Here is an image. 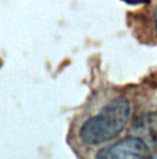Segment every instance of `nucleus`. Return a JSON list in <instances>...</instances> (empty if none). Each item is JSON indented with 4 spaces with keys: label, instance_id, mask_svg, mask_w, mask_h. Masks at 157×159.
Listing matches in <instances>:
<instances>
[{
    "label": "nucleus",
    "instance_id": "obj_1",
    "mask_svg": "<svg viewBox=\"0 0 157 159\" xmlns=\"http://www.w3.org/2000/svg\"><path fill=\"white\" fill-rule=\"evenodd\" d=\"M131 116V103L125 97H116L96 115L83 121L78 139L88 146L107 143L118 137L128 126Z\"/></svg>",
    "mask_w": 157,
    "mask_h": 159
},
{
    "label": "nucleus",
    "instance_id": "obj_4",
    "mask_svg": "<svg viewBox=\"0 0 157 159\" xmlns=\"http://www.w3.org/2000/svg\"><path fill=\"white\" fill-rule=\"evenodd\" d=\"M154 22H155V27H156V31H157V9L155 11V15H154Z\"/></svg>",
    "mask_w": 157,
    "mask_h": 159
},
{
    "label": "nucleus",
    "instance_id": "obj_3",
    "mask_svg": "<svg viewBox=\"0 0 157 159\" xmlns=\"http://www.w3.org/2000/svg\"><path fill=\"white\" fill-rule=\"evenodd\" d=\"M133 134L147 146H157V113H145L133 124Z\"/></svg>",
    "mask_w": 157,
    "mask_h": 159
},
{
    "label": "nucleus",
    "instance_id": "obj_2",
    "mask_svg": "<svg viewBox=\"0 0 157 159\" xmlns=\"http://www.w3.org/2000/svg\"><path fill=\"white\" fill-rule=\"evenodd\" d=\"M150 146L137 136H130L107 146L97 152L96 157L101 159L150 158Z\"/></svg>",
    "mask_w": 157,
    "mask_h": 159
}]
</instances>
